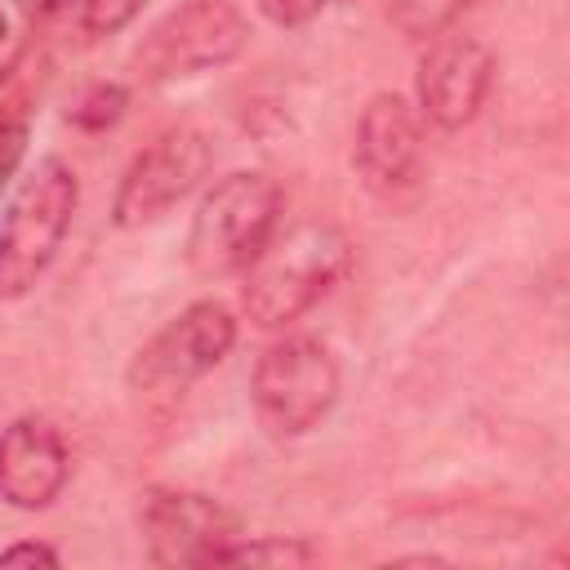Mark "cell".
Returning a JSON list of instances; mask_svg holds the SVG:
<instances>
[{"instance_id": "obj_13", "label": "cell", "mask_w": 570, "mask_h": 570, "mask_svg": "<svg viewBox=\"0 0 570 570\" xmlns=\"http://www.w3.org/2000/svg\"><path fill=\"white\" fill-rule=\"evenodd\" d=\"M463 4L468 0H387V22L410 40H432L459 18Z\"/></svg>"}, {"instance_id": "obj_19", "label": "cell", "mask_w": 570, "mask_h": 570, "mask_svg": "<svg viewBox=\"0 0 570 570\" xmlns=\"http://www.w3.org/2000/svg\"><path fill=\"white\" fill-rule=\"evenodd\" d=\"M18 4H22V9H31V13H36V9H53V4H62V0H18Z\"/></svg>"}, {"instance_id": "obj_4", "label": "cell", "mask_w": 570, "mask_h": 570, "mask_svg": "<svg viewBox=\"0 0 570 570\" xmlns=\"http://www.w3.org/2000/svg\"><path fill=\"white\" fill-rule=\"evenodd\" d=\"M249 396L267 436H303L338 401V361L321 338L289 334L258 356Z\"/></svg>"}, {"instance_id": "obj_20", "label": "cell", "mask_w": 570, "mask_h": 570, "mask_svg": "<svg viewBox=\"0 0 570 570\" xmlns=\"http://www.w3.org/2000/svg\"><path fill=\"white\" fill-rule=\"evenodd\" d=\"M0 45H4V13H0Z\"/></svg>"}, {"instance_id": "obj_17", "label": "cell", "mask_w": 570, "mask_h": 570, "mask_svg": "<svg viewBox=\"0 0 570 570\" xmlns=\"http://www.w3.org/2000/svg\"><path fill=\"white\" fill-rule=\"evenodd\" d=\"M27 156V125L22 120H0V187L18 174Z\"/></svg>"}, {"instance_id": "obj_14", "label": "cell", "mask_w": 570, "mask_h": 570, "mask_svg": "<svg viewBox=\"0 0 570 570\" xmlns=\"http://www.w3.org/2000/svg\"><path fill=\"white\" fill-rule=\"evenodd\" d=\"M125 102H129L125 85L98 80V85H89V89L71 102L67 120H71V125H80V129H89V134H98V129H111V125L125 116Z\"/></svg>"}, {"instance_id": "obj_8", "label": "cell", "mask_w": 570, "mask_h": 570, "mask_svg": "<svg viewBox=\"0 0 570 570\" xmlns=\"http://www.w3.org/2000/svg\"><path fill=\"white\" fill-rule=\"evenodd\" d=\"M209 160H214V147L200 129H191V125L165 129L151 147H142L129 160V169L116 187V200H111L116 227H147V223L165 218L209 174Z\"/></svg>"}, {"instance_id": "obj_12", "label": "cell", "mask_w": 570, "mask_h": 570, "mask_svg": "<svg viewBox=\"0 0 570 570\" xmlns=\"http://www.w3.org/2000/svg\"><path fill=\"white\" fill-rule=\"evenodd\" d=\"M316 552H312V543H303V539H285V534H254V539H236L227 552H223V561L218 566H276V570H285V566H307Z\"/></svg>"}, {"instance_id": "obj_18", "label": "cell", "mask_w": 570, "mask_h": 570, "mask_svg": "<svg viewBox=\"0 0 570 570\" xmlns=\"http://www.w3.org/2000/svg\"><path fill=\"white\" fill-rule=\"evenodd\" d=\"M58 561L62 557L49 543H31V539H22V543H13V548L0 552V566H58Z\"/></svg>"}, {"instance_id": "obj_9", "label": "cell", "mask_w": 570, "mask_h": 570, "mask_svg": "<svg viewBox=\"0 0 570 570\" xmlns=\"http://www.w3.org/2000/svg\"><path fill=\"white\" fill-rule=\"evenodd\" d=\"M494 80V53L476 36H432L419 62V107L436 129L476 120Z\"/></svg>"}, {"instance_id": "obj_6", "label": "cell", "mask_w": 570, "mask_h": 570, "mask_svg": "<svg viewBox=\"0 0 570 570\" xmlns=\"http://www.w3.org/2000/svg\"><path fill=\"white\" fill-rule=\"evenodd\" d=\"M236 343V316L218 298L183 307L129 365V387L138 396H183L187 383L209 374Z\"/></svg>"}, {"instance_id": "obj_1", "label": "cell", "mask_w": 570, "mask_h": 570, "mask_svg": "<svg viewBox=\"0 0 570 570\" xmlns=\"http://www.w3.org/2000/svg\"><path fill=\"white\" fill-rule=\"evenodd\" d=\"M347 263H352V245L330 223H303L281 240L272 236L267 249L245 267L249 321L263 330L294 325L303 312H312L330 294V285L347 272Z\"/></svg>"}, {"instance_id": "obj_2", "label": "cell", "mask_w": 570, "mask_h": 570, "mask_svg": "<svg viewBox=\"0 0 570 570\" xmlns=\"http://www.w3.org/2000/svg\"><path fill=\"white\" fill-rule=\"evenodd\" d=\"M276 214H281V187L272 174L236 169L218 178L191 214L187 263L200 276L245 272L276 236Z\"/></svg>"}, {"instance_id": "obj_11", "label": "cell", "mask_w": 570, "mask_h": 570, "mask_svg": "<svg viewBox=\"0 0 570 570\" xmlns=\"http://www.w3.org/2000/svg\"><path fill=\"white\" fill-rule=\"evenodd\" d=\"M419 116L401 94H374L356 120V169L370 187H405L419 169Z\"/></svg>"}, {"instance_id": "obj_3", "label": "cell", "mask_w": 570, "mask_h": 570, "mask_svg": "<svg viewBox=\"0 0 570 570\" xmlns=\"http://www.w3.org/2000/svg\"><path fill=\"white\" fill-rule=\"evenodd\" d=\"M80 187L67 160L45 156L13 191L0 218V298H22L58 258Z\"/></svg>"}, {"instance_id": "obj_16", "label": "cell", "mask_w": 570, "mask_h": 570, "mask_svg": "<svg viewBox=\"0 0 570 570\" xmlns=\"http://www.w3.org/2000/svg\"><path fill=\"white\" fill-rule=\"evenodd\" d=\"M330 4H338V0H258L263 18L276 27H303V22L321 18Z\"/></svg>"}, {"instance_id": "obj_15", "label": "cell", "mask_w": 570, "mask_h": 570, "mask_svg": "<svg viewBox=\"0 0 570 570\" xmlns=\"http://www.w3.org/2000/svg\"><path fill=\"white\" fill-rule=\"evenodd\" d=\"M142 0H80V27L89 36H111L138 18Z\"/></svg>"}, {"instance_id": "obj_10", "label": "cell", "mask_w": 570, "mask_h": 570, "mask_svg": "<svg viewBox=\"0 0 570 570\" xmlns=\"http://www.w3.org/2000/svg\"><path fill=\"white\" fill-rule=\"evenodd\" d=\"M71 459L62 432L40 414H18L0 432V499L22 512L49 508L67 485Z\"/></svg>"}, {"instance_id": "obj_5", "label": "cell", "mask_w": 570, "mask_h": 570, "mask_svg": "<svg viewBox=\"0 0 570 570\" xmlns=\"http://www.w3.org/2000/svg\"><path fill=\"white\" fill-rule=\"evenodd\" d=\"M245 40L249 22L232 0H183L160 22H151L142 45L134 49V67L142 80L169 85L227 67L232 58H240Z\"/></svg>"}, {"instance_id": "obj_7", "label": "cell", "mask_w": 570, "mask_h": 570, "mask_svg": "<svg viewBox=\"0 0 570 570\" xmlns=\"http://www.w3.org/2000/svg\"><path fill=\"white\" fill-rule=\"evenodd\" d=\"M138 530L147 543V557L156 566H218L223 552L240 539V521L227 503L200 490H174L156 485L138 494Z\"/></svg>"}]
</instances>
